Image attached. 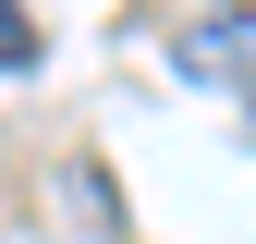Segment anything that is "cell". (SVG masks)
<instances>
[{"label": "cell", "mask_w": 256, "mask_h": 244, "mask_svg": "<svg viewBox=\"0 0 256 244\" xmlns=\"http://www.w3.org/2000/svg\"><path fill=\"white\" fill-rule=\"evenodd\" d=\"M171 61H183V74H208V86H256V0H232V12H208V24H183Z\"/></svg>", "instance_id": "cell-1"}, {"label": "cell", "mask_w": 256, "mask_h": 244, "mask_svg": "<svg viewBox=\"0 0 256 244\" xmlns=\"http://www.w3.org/2000/svg\"><path fill=\"white\" fill-rule=\"evenodd\" d=\"M0 61H12V74L37 61V12H24V0H0Z\"/></svg>", "instance_id": "cell-2"}]
</instances>
